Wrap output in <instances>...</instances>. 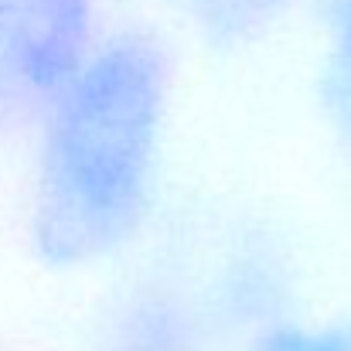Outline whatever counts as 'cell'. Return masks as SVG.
<instances>
[{"instance_id": "cell-1", "label": "cell", "mask_w": 351, "mask_h": 351, "mask_svg": "<svg viewBox=\"0 0 351 351\" xmlns=\"http://www.w3.org/2000/svg\"><path fill=\"white\" fill-rule=\"evenodd\" d=\"M174 58L143 27L103 31L34 119L27 235L58 273L123 256L147 229L171 136Z\"/></svg>"}, {"instance_id": "cell-2", "label": "cell", "mask_w": 351, "mask_h": 351, "mask_svg": "<svg viewBox=\"0 0 351 351\" xmlns=\"http://www.w3.org/2000/svg\"><path fill=\"white\" fill-rule=\"evenodd\" d=\"M103 31L99 0H0V119L34 123Z\"/></svg>"}, {"instance_id": "cell-3", "label": "cell", "mask_w": 351, "mask_h": 351, "mask_svg": "<svg viewBox=\"0 0 351 351\" xmlns=\"http://www.w3.org/2000/svg\"><path fill=\"white\" fill-rule=\"evenodd\" d=\"M293 293L297 263L283 235L269 229H239L219 249L205 293L195 297L215 331L249 341L252 335L293 317Z\"/></svg>"}, {"instance_id": "cell-4", "label": "cell", "mask_w": 351, "mask_h": 351, "mask_svg": "<svg viewBox=\"0 0 351 351\" xmlns=\"http://www.w3.org/2000/svg\"><path fill=\"white\" fill-rule=\"evenodd\" d=\"M215 328L195 293L167 280H140L110 304L96 351H208Z\"/></svg>"}, {"instance_id": "cell-5", "label": "cell", "mask_w": 351, "mask_h": 351, "mask_svg": "<svg viewBox=\"0 0 351 351\" xmlns=\"http://www.w3.org/2000/svg\"><path fill=\"white\" fill-rule=\"evenodd\" d=\"M314 99L328 133L351 154V0H317Z\"/></svg>"}, {"instance_id": "cell-6", "label": "cell", "mask_w": 351, "mask_h": 351, "mask_svg": "<svg viewBox=\"0 0 351 351\" xmlns=\"http://www.w3.org/2000/svg\"><path fill=\"white\" fill-rule=\"evenodd\" d=\"M297 0H181L195 34L215 48H245L266 38Z\"/></svg>"}, {"instance_id": "cell-7", "label": "cell", "mask_w": 351, "mask_h": 351, "mask_svg": "<svg viewBox=\"0 0 351 351\" xmlns=\"http://www.w3.org/2000/svg\"><path fill=\"white\" fill-rule=\"evenodd\" d=\"M242 351H351V314H328V317H287L249 341Z\"/></svg>"}]
</instances>
